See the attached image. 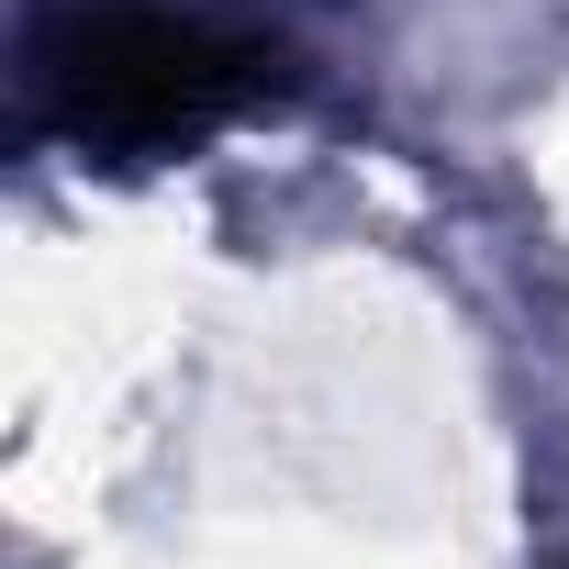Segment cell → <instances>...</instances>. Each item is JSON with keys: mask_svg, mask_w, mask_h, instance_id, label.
<instances>
[{"mask_svg": "<svg viewBox=\"0 0 569 569\" xmlns=\"http://www.w3.org/2000/svg\"><path fill=\"white\" fill-rule=\"evenodd\" d=\"M291 101V46L179 0H46L23 23V112L90 157H179Z\"/></svg>", "mask_w": 569, "mask_h": 569, "instance_id": "1", "label": "cell"}]
</instances>
